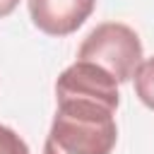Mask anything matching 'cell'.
<instances>
[{"mask_svg":"<svg viewBox=\"0 0 154 154\" xmlns=\"http://www.w3.org/2000/svg\"><path fill=\"white\" fill-rule=\"evenodd\" d=\"M132 79H135V94H137V99L147 108L154 111V55L140 63V67H137V72H135Z\"/></svg>","mask_w":154,"mask_h":154,"instance_id":"4","label":"cell"},{"mask_svg":"<svg viewBox=\"0 0 154 154\" xmlns=\"http://www.w3.org/2000/svg\"><path fill=\"white\" fill-rule=\"evenodd\" d=\"M34 26L48 36L75 34L94 12L96 0H26Z\"/></svg>","mask_w":154,"mask_h":154,"instance_id":"3","label":"cell"},{"mask_svg":"<svg viewBox=\"0 0 154 154\" xmlns=\"http://www.w3.org/2000/svg\"><path fill=\"white\" fill-rule=\"evenodd\" d=\"M17 5H19V0H0V19L7 17V14H12Z\"/></svg>","mask_w":154,"mask_h":154,"instance_id":"6","label":"cell"},{"mask_svg":"<svg viewBox=\"0 0 154 154\" xmlns=\"http://www.w3.org/2000/svg\"><path fill=\"white\" fill-rule=\"evenodd\" d=\"M43 154H111L118 140V106L89 96H55Z\"/></svg>","mask_w":154,"mask_h":154,"instance_id":"1","label":"cell"},{"mask_svg":"<svg viewBox=\"0 0 154 154\" xmlns=\"http://www.w3.org/2000/svg\"><path fill=\"white\" fill-rule=\"evenodd\" d=\"M0 154H29V147L12 128L0 125Z\"/></svg>","mask_w":154,"mask_h":154,"instance_id":"5","label":"cell"},{"mask_svg":"<svg viewBox=\"0 0 154 154\" xmlns=\"http://www.w3.org/2000/svg\"><path fill=\"white\" fill-rule=\"evenodd\" d=\"M77 60H89L111 72L118 84L130 82L144 60V48L137 31L123 22L96 24L77 51Z\"/></svg>","mask_w":154,"mask_h":154,"instance_id":"2","label":"cell"}]
</instances>
